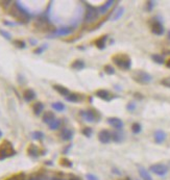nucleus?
Segmentation results:
<instances>
[{
	"label": "nucleus",
	"mask_w": 170,
	"mask_h": 180,
	"mask_svg": "<svg viewBox=\"0 0 170 180\" xmlns=\"http://www.w3.org/2000/svg\"><path fill=\"white\" fill-rule=\"evenodd\" d=\"M153 3H154L153 1H148V2H147V5H148V9H153Z\"/></svg>",
	"instance_id": "obj_38"
},
{
	"label": "nucleus",
	"mask_w": 170,
	"mask_h": 180,
	"mask_svg": "<svg viewBox=\"0 0 170 180\" xmlns=\"http://www.w3.org/2000/svg\"><path fill=\"white\" fill-rule=\"evenodd\" d=\"M165 138H166V134L162 130H158L154 133V139H156L157 143H162L165 139Z\"/></svg>",
	"instance_id": "obj_18"
},
{
	"label": "nucleus",
	"mask_w": 170,
	"mask_h": 180,
	"mask_svg": "<svg viewBox=\"0 0 170 180\" xmlns=\"http://www.w3.org/2000/svg\"><path fill=\"white\" fill-rule=\"evenodd\" d=\"M161 83L164 85V87L170 88V76H168V77H165L164 79H162Z\"/></svg>",
	"instance_id": "obj_32"
},
{
	"label": "nucleus",
	"mask_w": 170,
	"mask_h": 180,
	"mask_svg": "<svg viewBox=\"0 0 170 180\" xmlns=\"http://www.w3.org/2000/svg\"><path fill=\"white\" fill-rule=\"evenodd\" d=\"M23 98L25 101L30 102V101L35 98V93L32 90H30V88H27V90H25L23 92Z\"/></svg>",
	"instance_id": "obj_13"
},
{
	"label": "nucleus",
	"mask_w": 170,
	"mask_h": 180,
	"mask_svg": "<svg viewBox=\"0 0 170 180\" xmlns=\"http://www.w3.org/2000/svg\"><path fill=\"white\" fill-rule=\"evenodd\" d=\"M131 77L136 82L140 83V85H147L151 81V75L148 74L145 71L142 70H136L131 73Z\"/></svg>",
	"instance_id": "obj_4"
},
{
	"label": "nucleus",
	"mask_w": 170,
	"mask_h": 180,
	"mask_svg": "<svg viewBox=\"0 0 170 180\" xmlns=\"http://www.w3.org/2000/svg\"><path fill=\"white\" fill-rule=\"evenodd\" d=\"M151 58H153V62H156L157 64H164V58L162 55L153 54V55H151Z\"/></svg>",
	"instance_id": "obj_25"
},
{
	"label": "nucleus",
	"mask_w": 170,
	"mask_h": 180,
	"mask_svg": "<svg viewBox=\"0 0 170 180\" xmlns=\"http://www.w3.org/2000/svg\"><path fill=\"white\" fill-rule=\"evenodd\" d=\"M105 73H108V74H114L115 73V70H114V68L113 67H111V66H105Z\"/></svg>",
	"instance_id": "obj_33"
},
{
	"label": "nucleus",
	"mask_w": 170,
	"mask_h": 180,
	"mask_svg": "<svg viewBox=\"0 0 170 180\" xmlns=\"http://www.w3.org/2000/svg\"><path fill=\"white\" fill-rule=\"evenodd\" d=\"M83 133L85 134L86 136H90V135H91V133H92V129L89 128V127L85 128V129H83Z\"/></svg>",
	"instance_id": "obj_36"
},
{
	"label": "nucleus",
	"mask_w": 170,
	"mask_h": 180,
	"mask_svg": "<svg viewBox=\"0 0 170 180\" xmlns=\"http://www.w3.org/2000/svg\"><path fill=\"white\" fill-rule=\"evenodd\" d=\"M83 118L87 121H90V122H93V121L96 120V113H94V110H88V111H83L82 113Z\"/></svg>",
	"instance_id": "obj_14"
},
{
	"label": "nucleus",
	"mask_w": 170,
	"mask_h": 180,
	"mask_svg": "<svg viewBox=\"0 0 170 180\" xmlns=\"http://www.w3.org/2000/svg\"><path fill=\"white\" fill-rule=\"evenodd\" d=\"M151 31L157 35H162L164 34V27L163 25L160 23L159 21H153L151 22Z\"/></svg>",
	"instance_id": "obj_8"
},
{
	"label": "nucleus",
	"mask_w": 170,
	"mask_h": 180,
	"mask_svg": "<svg viewBox=\"0 0 170 180\" xmlns=\"http://www.w3.org/2000/svg\"><path fill=\"white\" fill-rule=\"evenodd\" d=\"M105 41H106V35H101L95 41V46L99 49H103L105 47Z\"/></svg>",
	"instance_id": "obj_16"
},
{
	"label": "nucleus",
	"mask_w": 170,
	"mask_h": 180,
	"mask_svg": "<svg viewBox=\"0 0 170 180\" xmlns=\"http://www.w3.org/2000/svg\"><path fill=\"white\" fill-rule=\"evenodd\" d=\"M83 67H85V64L83 60H75L71 64V68L74 70H82Z\"/></svg>",
	"instance_id": "obj_23"
},
{
	"label": "nucleus",
	"mask_w": 170,
	"mask_h": 180,
	"mask_svg": "<svg viewBox=\"0 0 170 180\" xmlns=\"http://www.w3.org/2000/svg\"><path fill=\"white\" fill-rule=\"evenodd\" d=\"M139 173H140L141 177L143 178V180H153V179H151V177L149 176V174L147 173L146 170H144L143 168H140V170H139Z\"/></svg>",
	"instance_id": "obj_24"
},
{
	"label": "nucleus",
	"mask_w": 170,
	"mask_h": 180,
	"mask_svg": "<svg viewBox=\"0 0 170 180\" xmlns=\"http://www.w3.org/2000/svg\"><path fill=\"white\" fill-rule=\"evenodd\" d=\"M108 122H109L110 125H112L114 128H116V129H121L122 128V126H123L122 121L118 118H110L108 120Z\"/></svg>",
	"instance_id": "obj_10"
},
{
	"label": "nucleus",
	"mask_w": 170,
	"mask_h": 180,
	"mask_svg": "<svg viewBox=\"0 0 170 180\" xmlns=\"http://www.w3.org/2000/svg\"><path fill=\"white\" fill-rule=\"evenodd\" d=\"M29 41H30V43H31V44H35V43H37V42L35 41V40H29Z\"/></svg>",
	"instance_id": "obj_42"
},
{
	"label": "nucleus",
	"mask_w": 170,
	"mask_h": 180,
	"mask_svg": "<svg viewBox=\"0 0 170 180\" xmlns=\"http://www.w3.org/2000/svg\"><path fill=\"white\" fill-rule=\"evenodd\" d=\"M111 133L110 131L108 130H101L99 133H98V139L101 142V143L105 144V143H109V142L111 141Z\"/></svg>",
	"instance_id": "obj_9"
},
{
	"label": "nucleus",
	"mask_w": 170,
	"mask_h": 180,
	"mask_svg": "<svg viewBox=\"0 0 170 180\" xmlns=\"http://www.w3.org/2000/svg\"><path fill=\"white\" fill-rule=\"evenodd\" d=\"M168 38H169V39H170V31L168 32Z\"/></svg>",
	"instance_id": "obj_44"
},
{
	"label": "nucleus",
	"mask_w": 170,
	"mask_h": 180,
	"mask_svg": "<svg viewBox=\"0 0 170 180\" xmlns=\"http://www.w3.org/2000/svg\"><path fill=\"white\" fill-rule=\"evenodd\" d=\"M43 136H44V134H43L41 131H35V132L32 133V138L35 139H42Z\"/></svg>",
	"instance_id": "obj_31"
},
{
	"label": "nucleus",
	"mask_w": 170,
	"mask_h": 180,
	"mask_svg": "<svg viewBox=\"0 0 170 180\" xmlns=\"http://www.w3.org/2000/svg\"><path fill=\"white\" fill-rule=\"evenodd\" d=\"M14 45L18 48H25V42H23L22 40H15L14 41Z\"/></svg>",
	"instance_id": "obj_29"
},
{
	"label": "nucleus",
	"mask_w": 170,
	"mask_h": 180,
	"mask_svg": "<svg viewBox=\"0 0 170 180\" xmlns=\"http://www.w3.org/2000/svg\"><path fill=\"white\" fill-rule=\"evenodd\" d=\"M71 31H72V28H70V27H65V28H60V29L55 30L54 34H57V35H66V34H70Z\"/></svg>",
	"instance_id": "obj_22"
},
{
	"label": "nucleus",
	"mask_w": 170,
	"mask_h": 180,
	"mask_svg": "<svg viewBox=\"0 0 170 180\" xmlns=\"http://www.w3.org/2000/svg\"><path fill=\"white\" fill-rule=\"evenodd\" d=\"M52 107L54 108L55 110H57V111H62V110H65V105L63 104V103H61V102L53 103V104H52Z\"/></svg>",
	"instance_id": "obj_26"
},
{
	"label": "nucleus",
	"mask_w": 170,
	"mask_h": 180,
	"mask_svg": "<svg viewBox=\"0 0 170 180\" xmlns=\"http://www.w3.org/2000/svg\"><path fill=\"white\" fill-rule=\"evenodd\" d=\"M53 88H54V90L57 91V92L59 93V94H61L62 96H65V97H67V96L70 95V91L68 90L67 88L63 87V85H53Z\"/></svg>",
	"instance_id": "obj_11"
},
{
	"label": "nucleus",
	"mask_w": 170,
	"mask_h": 180,
	"mask_svg": "<svg viewBox=\"0 0 170 180\" xmlns=\"http://www.w3.org/2000/svg\"><path fill=\"white\" fill-rule=\"evenodd\" d=\"M15 153H16V151H15L11 142L6 139L0 144V160L6 159V157L15 155Z\"/></svg>",
	"instance_id": "obj_3"
},
{
	"label": "nucleus",
	"mask_w": 170,
	"mask_h": 180,
	"mask_svg": "<svg viewBox=\"0 0 170 180\" xmlns=\"http://www.w3.org/2000/svg\"><path fill=\"white\" fill-rule=\"evenodd\" d=\"M60 124H61L60 120H57V119H55V120L53 121L52 123L49 124V128L50 129H57L60 127Z\"/></svg>",
	"instance_id": "obj_30"
},
{
	"label": "nucleus",
	"mask_w": 170,
	"mask_h": 180,
	"mask_svg": "<svg viewBox=\"0 0 170 180\" xmlns=\"http://www.w3.org/2000/svg\"><path fill=\"white\" fill-rule=\"evenodd\" d=\"M9 14L16 19L19 23H27L29 21V15L26 11H24L21 7L18 2H15L14 4H12L11 9L9 11Z\"/></svg>",
	"instance_id": "obj_1"
},
{
	"label": "nucleus",
	"mask_w": 170,
	"mask_h": 180,
	"mask_svg": "<svg viewBox=\"0 0 170 180\" xmlns=\"http://www.w3.org/2000/svg\"><path fill=\"white\" fill-rule=\"evenodd\" d=\"M55 120V116L54 113H52V111H46V113H44V116H43V122L44 123H47L48 125H49L50 123H52L53 121Z\"/></svg>",
	"instance_id": "obj_12"
},
{
	"label": "nucleus",
	"mask_w": 170,
	"mask_h": 180,
	"mask_svg": "<svg viewBox=\"0 0 170 180\" xmlns=\"http://www.w3.org/2000/svg\"><path fill=\"white\" fill-rule=\"evenodd\" d=\"M60 164L63 167H66V168H70V167H72V164H71V161L69 159L67 158H62L60 161Z\"/></svg>",
	"instance_id": "obj_27"
},
{
	"label": "nucleus",
	"mask_w": 170,
	"mask_h": 180,
	"mask_svg": "<svg viewBox=\"0 0 170 180\" xmlns=\"http://www.w3.org/2000/svg\"><path fill=\"white\" fill-rule=\"evenodd\" d=\"M166 67H167V68H169V69H170V58H169V59L166 62Z\"/></svg>",
	"instance_id": "obj_41"
},
{
	"label": "nucleus",
	"mask_w": 170,
	"mask_h": 180,
	"mask_svg": "<svg viewBox=\"0 0 170 180\" xmlns=\"http://www.w3.org/2000/svg\"><path fill=\"white\" fill-rule=\"evenodd\" d=\"M35 27L38 28L41 31H55L54 26L52 24L49 23V21L46 19V18H40V19L37 20V22L35 23Z\"/></svg>",
	"instance_id": "obj_5"
},
{
	"label": "nucleus",
	"mask_w": 170,
	"mask_h": 180,
	"mask_svg": "<svg viewBox=\"0 0 170 180\" xmlns=\"http://www.w3.org/2000/svg\"><path fill=\"white\" fill-rule=\"evenodd\" d=\"M28 180H41L40 177H30Z\"/></svg>",
	"instance_id": "obj_40"
},
{
	"label": "nucleus",
	"mask_w": 170,
	"mask_h": 180,
	"mask_svg": "<svg viewBox=\"0 0 170 180\" xmlns=\"http://www.w3.org/2000/svg\"><path fill=\"white\" fill-rule=\"evenodd\" d=\"M0 34L2 35V37H4L6 40H11V34H9L7 31H6V30H2L0 29Z\"/></svg>",
	"instance_id": "obj_34"
},
{
	"label": "nucleus",
	"mask_w": 170,
	"mask_h": 180,
	"mask_svg": "<svg viewBox=\"0 0 170 180\" xmlns=\"http://www.w3.org/2000/svg\"><path fill=\"white\" fill-rule=\"evenodd\" d=\"M150 171L153 172L154 174L157 175H160V176H163L167 173V167L164 166V164H153V166L150 167Z\"/></svg>",
	"instance_id": "obj_7"
},
{
	"label": "nucleus",
	"mask_w": 170,
	"mask_h": 180,
	"mask_svg": "<svg viewBox=\"0 0 170 180\" xmlns=\"http://www.w3.org/2000/svg\"><path fill=\"white\" fill-rule=\"evenodd\" d=\"M70 180H79V179H78L77 177H72V178H71Z\"/></svg>",
	"instance_id": "obj_43"
},
{
	"label": "nucleus",
	"mask_w": 170,
	"mask_h": 180,
	"mask_svg": "<svg viewBox=\"0 0 170 180\" xmlns=\"http://www.w3.org/2000/svg\"><path fill=\"white\" fill-rule=\"evenodd\" d=\"M68 101H70V102H78V101H80L83 99V96L79 95V94H71L69 96H67L66 97Z\"/></svg>",
	"instance_id": "obj_17"
},
{
	"label": "nucleus",
	"mask_w": 170,
	"mask_h": 180,
	"mask_svg": "<svg viewBox=\"0 0 170 180\" xmlns=\"http://www.w3.org/2000/svg\"><path fill=\"white\" fill-rule=\"evenodd\" d=\"M95 94H96L97 97L103 99V100H110L111 97H112L111 94L105 90H98V91H96Z\"/></svg>",
	"instance_id": "obj_15"
},
{
	"label": "nucleus",
	"mask_w": 170,
	"mask_h": 180,
	"mask_svg": "<svg viewBox=\"0 0 170 180\" xmlns=\"http://www.w3.org/2000/svg\"><path fill=\"white\" fill-rule=\"evenodd\" d=\"M98 18V12H97V9H95V7L91 6V5H88V9L87 12H86V15H85V20L87 22H94L96 21Z\"/></svg>",
	"instance_id": "obj_6"
},
{
	"label": "nucleus",
	"mask_w": 170,
	"mask_h": 180,
	"mask_svg": "<svg viewBox=\"0 0 170 180\" xmlns=\"http://www.w3.org/2000/svg\"><path fill=\"white\" fill-rule=\"evenodd\" d=\"M1 136H2V132L0 131V138H1Z\"/></svg>",
	"instance_id": "obj_45"
},
{
	"label": "nucleus",
	"mask_w": 170,
	"mask_h": 180,
	"mask_svg": "<svg viewBox=\"0 0 170 180\" xmlns=\"http://www.w3.org/2000/svg\"><path fill=\"white\" fill-rule=\"evenodd\" d=\"M128 110H134V108H135V104H128Z\"/></svg>",
	"instance_id": "obj_39"
},
{
	"label": "nucleus",
	"mask_w": 170,
	"mask_h": 180,
	"mask_svg": "<svg viewBox=\"0 0 170 180\" xmlns=\"http://www.w3.org/2000/svg\"><path fill=\"white\" fill-rule=\"evenodd\" d=\"M43 110H44V105L41 102H35L34 105H32V110L35 115H40L42 113Z\"/></svg>",
	"instance_id": "obj_19"
},
{
	"label": "nucleus",
	"mask_w": 170,
	"mask_h": 180,
	"mask_svg": "<svg viewBox=\"0 0 170 180\" xmlns=\"http://www.w3.org/2000/svg\"><path fill=\"white\" fill-rule=\"evenodd\" d=\"M61 136H62V139H65V141H67V139H70L71 138H72V131H71L70 129L64 128L62 130V132H61Z\"/></svg>",
	"instance_id": "obj_20"
},
{
	"label": "nucleus",
	"mask_w": 170,
	"mask_h": 180,
	"mask_svg": "<svg viewBox=\"0 0 170 180\" xmlns=\"http://www.w3.org/2000/svg\"><path fill=\"white\" fill-rule=\"evenodd\" d=\"M112 59H113L114 64L117 66L118 68H120L121 70L128 71L131 69V62L128 55L124 54V53H117V54L112 56Z\"/></svg>",
	"instance_id": "obj_2"
},
{
	"label": "nucleus",
	"mask_w": 170,
	"mask_h": 180,
	"mask_svg": "<svg viewBox=\"0 0 170 180\" xmlns=\"http://www.w3.org/2000/svg\"><path fill=\"white\" fill-rule=\"evenodd\" d=\"M46 48H47L46 45H43V46L39 47L38 49H35V54H40V53H42L45 49H46Z\"/></svg>",
	"instance_id": "obj_35"
},
{
	"label": "nucleus",
	"mask_w": 170,
	"mask_h": 180,
	"mask_svg": "<svg viewBox=\"0 0 170 180\" xmlns=\"http://www.w3.org/2000/svg\"><path fill=\"white\" fill-rule=\"evenodd\" d=\"M131 130L134 133H139L141 131V125L139 123H134L131 125Z\"/></svg>",
	"instance_id": "obj_28"
},
{
	"label": "nucleus",
	"mask_w": 170,
	"mask_h": 180,
	"mask_svg": "<svg viewBox=\"0 0 170 180\" xmlns=\"http://www.w3.org/2000/svg\"><path fill=\"white\" fill-rule=\"evenodd\" d=\"M112 3H113V1H109V2H106V5L105 4V5L101 6L99 9H100V11L102 12V13H105V12L106 11V7H108V6H111V5H112Z\"/></svg>",
	"instance_id": "obj_37"
},
{
	"label": "nucleus",
	"mask_w": 170,
	"mask_h": 180,
	"mask_svg": "<svg viewBox=\"0 0 170 180\" xmlns=\"http://www.w3.org/2000/svg\"><path fill=\"white\" fill-rule=\"evenodd\" d=\"M27 152H28L29 155L37 156L38 153H39V149H38V147L34 145V144H30V145L28 146V148H27Z\"/></svg>",
	"instance_id": "obj_21"
}]
</instances>
